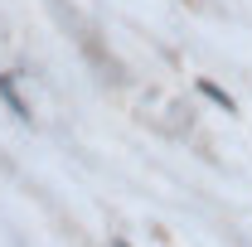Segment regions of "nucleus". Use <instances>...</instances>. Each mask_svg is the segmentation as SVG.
Returning <instances> with one entry per match:
<instances>
[{
	"label": "nucleus",
	"mask_w": 252,
	"mask_h": 247,
	"mask_svg": "<svg viewBox=\"0 0 252 247\" xmlns=\"http://www.w3.org/2000/svg\"><path fill=\"white\" fill-rule=\"evenodd\" d=\"M0 97H5V107H10L20 122H30V126H34V112L25 107V102H20V93H15V83H10V78H0Z\"/></svg>",
	"instance_id": "f257e3e1"
},
{
	"label": "nucleus",
	"mask_w": 252,
	"mask_h": 247,
	"mask_svg": "<svg viewBox=\"0 0 252 247\" xmlns=\"http://www.w3.org/2000/svg\"><path fill=\"white\" fill-rule=\"evenodd\" d=\"M199 93H204V97H209V102H219V107H223V112H238V107H233V97H228V93H223V88H219V83H209V78H199Z\"/></svg>",
	"instance_id": "f03ea898"
},
{
	"label": "nucleus",
	"mask_w": 252,
	"mask_h": 247,
	"mask_svg": "<svg viewBox=\"0 0 252 247\" xmlns=\"http://www.w3.org/2000/svg\"><path fill=\"white\" fill-rule=\"evenodd\" d=\"M117 247H126V238H117Z\"/></svg>",
	"instance_id": "7ed1b4c3"
}]
</instances>
